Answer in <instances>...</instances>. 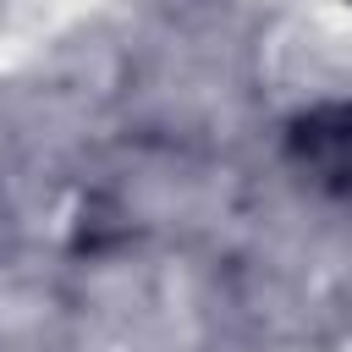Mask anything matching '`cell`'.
I'll return each mask as SVG.
<instances>
[{
    "mask_svg": "<svg viewBox=\"0 0 352 352\" xmlns=\"http://www.w3.org/2000/svg\"><path fill=\"white\" fill-rule=\"evenodd\" d=\"M292 154H297V170L314 176V187L352 204V110L346 104L302 116L292 126Z\"/></svg>",
    "mask_w": 352,
    "mask_h": 352,
    "instance_id": "cell-1",
    "label": "cell"
}]
</instances>
